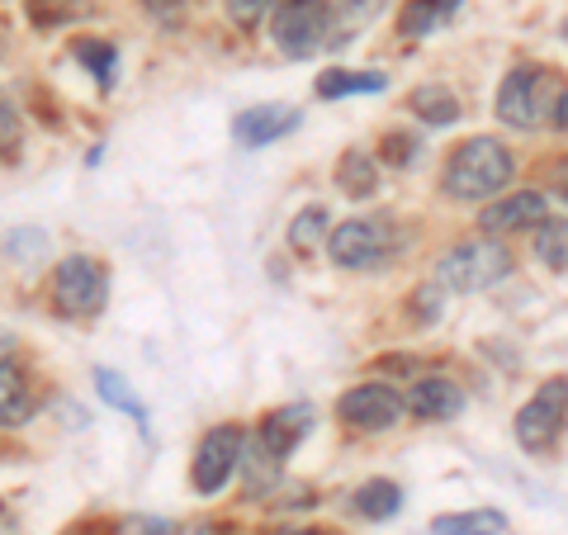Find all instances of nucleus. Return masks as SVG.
Masks as SVG:
<instances>
[{
    "mask_svg": "<svg viewBox=\"0 0 568 535\" xmlns=\"http://www.w3.org/2000/svg\"><path fill=\"white\" fill-rule=\"evenodd\" d=\"M407 413L422 422H450L465 413V394L450 380H417L413 394H407Z\"/></svg>",
    "mask_w": 568,
    "mask_h": 535,
    "instance_id": "nucleus-12",
    "label": "nucleus"
},
{
    "mask_svg": "<svg viewBox=\"0 0 568 535\" xmlns=\"http://www.w3.org/2000/svg\"><path fill=\"white\" fill-rule=\"evenodd\" d=\"M403 407L407 403L388 384H355L336 398V417L355 426V432H384V426H394L403 417Z\"/></svg>",
    "mask_w": 568,
    "mask_h": 535,
    "instance_id": "nucleus-8",
    "label": "nucleus"
},
{
    "mask_svg": "<svg viewBox=\"0 0 568 535\" xmlns=\"http://www.w3.org/2000/svg\"><path fill=\"white\" fill-rule=\"evenodd\" d=\"M549 185H555V194H559V200L568 204V157H564V162L549 166Z\"/></svg>",
    "mask_w": 568,
    "mask_h": 535,
    "instance_id": "nucleus-30",
    "label": "nucleus"
},
{
    "mask_svg": "<svg viewBox=\"0 0 568 535\" xmlns=\"http://www.w3.org/2000/svg\"><path fill=\"white\" fill-rule=\"evenodd\" d=\"M440 24V14L432 10V0H413L403 14V33H426V29H436Z\"/></svg>",
    "mask_w": 568,
    "mask_h": 535,
    "instance_id": "nucleus-27",
    "label": "nucleus"
},
{
    "mask_svg": "<svg viewBox=\"0 0 568 535\" xmlns=\"http://www.w3.org/2000/svg\"><path fill=\"white\" fill-rule=\"evenodd\" d=\"M204 535H233V531H227V526H213V531H204Z\"/></svg>",
    "mask_w": 568,
    "mask_h": 535,
    "instance_id": "nucleus-33",
    "label": "nucleus"
},
{
    "mask_svg": "<svg viewBox=\"0 0 568 535\" xmlns=\"http://www.w3.org/2000/svg\"><path fill=\"white\" fill-rule=\"evenodd\" d=\"M271 6H280V0H233V20H237V24H246V29H252V24H256L261 14L271 10Z\"/></svg>",
    "mask_w": 568,
    "mask_h": 535,
    "instance_id": "nucleus-29",
    "label": "nucleus"
},
{
    "mask_svg": "<svg viewBox=\"0 0 568 535\" xmlns=\"http://www.w3.org/2000/svg\"><path fill=\"white\" fill-rule=\"evenodd\" d=\"M407 110H413L422 123H436V129H450V123L459 119V100L446 91V85L426 81V85H417V91L407 95Z\"/></svg>",
    "mask_w": 568,
    "mask_h": 535,
    "instance_id": "nucleus-15",
    "label": "nucleus"
},
{
    "mask_svg": "<svg viewBox=\"0 0 568 535\" xmlns=\"http://www.w3.org/2000/svg\"><path fill=\"white\" fill-rule=\"evenodd\" d=\"M14 152H20V114H14V104L0 91V162H10Z\"/></svg>",
    "mask_w": 568,
    "mask_h": 535,
    "instance_id": "nucleus-25",
    "label": "nucleus"
},
{
    "mask_svg": "<svg viewBox=\"0 0 568 535\" xmlns=\"http://www.w3.org/2000/svg\"><path fill=\"white\" fill-rule=\"evenodd\" d=\"M327 0H284L275 6V48L284 58H308L327 39Z\"/></svg>",
    "mask_w": 568,
    "mask_h": 535,
    "instance_id": "nucleus-5",
    "label": "nucleus"
},
{
    "mask_svg": "<svg viewBox=\"0 0 568 535\" xmlns=\"http://www.w3.org/2000/svg\"><path fill=\"white\" fill-rule=\"evenodd\" d=\"M298 129V110L294 104H252L246 114H237L233 133L237 142H246V148H265V142H275L284 133Z\"/></svg>",
    "mask_w": 568,
    "mask_h": 535,
    "instance_id": "nucleus-11",
    "label": "nucleus"
},
{
    "mask_svg": "<svg viewBox=\"0 0 568 535\" xmlns=\"http://www.w3.org/2000/svg\"><path fill=\"white\" fill-rule=\"evenodd\" d=\"M308 432H313V413H308V407H284V413H271V417L261 422L256 441H261L275 460H284V455H290Z\"/></svg>",
    "mask_w": 568,
    "mask_h": 535,
    "instance_id": "nucleus-13",
    "label": "nucleus"
},
{
    "mask_svg": "<svg viewBox=\"0 0 568 535\" xmlns=\"http://www.w3.org/2000/svg\"><path fill=\"white\" fill-rule=\"evenodd\" d=\"M503 531H507V516L493 507L450 512V516H436L432 522V535H503Z\"/></svg>",
    "mask_w": 568,
    "mask_h": 535,
    "instance_id": "nucleus-17",
    "label": "nucleus"
},
{
    "mask_svg": "<svg viewBox=\"0 0 568 535\" xmlns=\"http://www.w3.org/2000/svg\"><path fill=\"white\" fill-rule=\"evenodd\" d=\"M379 6H384V0H342V10H336V14H342V29L351 33L355 24H369L379 14Z\"/></svg>",
    "mask_w": 568,
    "mask_h": 535,
    "instance_id": "nucleus-26",
    "label": "nucleus"
},
{
    "mask_svg": "<svg viewBox=\"0 0 568 535\" xmlns=\"http://www.w3.org/2000/svg\"><path fill=\"white\" fill-rule=\"evenodd\" d=\"M564 39H568V20H564Z\"/></svg>",
    "mask_w": 568,
    "mask_h": 535,
    "instance_id": "nucleus-35",
    "label": "nucleus"
},
{
    "mask_svg": "<svg viewBox=\"0 0 568 535\" xmlns=\"http://www.w3.org/2000/svg\"><path fill=\"white\" fill-rule=\"evenodd\" d=\"M511 171H517V162H511V152L497 138H469L446 162V194H455V200H484V194L507 190Z\"/></svg>",
    "mask_w": 568,
    "mask_h": 535,
    "instance_id": "nucleus-2",
    "label": "nucleus"
},
{
    "mask_svg": "<svg viewBox=\"0 0 568 535\" xmlns=\"http://www.w3.org/2000/svg\"><path fill=\"white\" fill-rule=\"evenodd\" d=\"M29 14L39 24H67V20H77V14H85V0H33Z\"/></svg>",
    "mask_w": 568,
    "mask_h": 535,
    "instance_id": "nucleus-24",
    "label": "nucleus"
},
{
    "mask_svg": "<svg viewBox=\"0 0 568 535\" xmlns=\"http://www.w3.org/2000/svg\"><path fill=\"white\" fill-rule=\"evenodd\" d=\"M242 445H246L242 426H213V432L200 441V451H194V470H190L194 493H204V497L219 493L237 470Z\"/></svg>",
    "mask_w": 568,
    "mask_h": 535,
    "instance_id": "nucleus-7",
    "label": "nucleus"
},
{
    "mask_svg": "<svg viewBox=\"0 0 568 535\" xmlns=\"http://www.w3.org/2000/svg\"><path fill=\"white\" fill-rule=\"evenodd\" d=\"M77 58L95 71L100 85H114V43H91L85 39V43H77Z\"/></svg>",
    "mask_w": 568,
    "mask_h": 535,
    "instance_id": "nucleus-23",
    "label": "nucleus"
},
{
    "mask_svg": "<svg viewBox=\"0 0 568 535\" xmlns=\"http://www.w3.org/2000/svg\"><path fill=\"white\" fill-rule=\"evenodd\" d=\"M536 256L549 271H568V219H545L536 233Z\"/></svg>",
    "mask_w": 568,
    "mask_h": 535,
    "instance_id": "nucleus-20",
    "label": "nucleus"
},
{
    "mask_svg": "<svg viewBox=\"0 0 568 535\" xmlns=\"http://www.w3.org/2000/svg\"><path fill=\"white\" fill-rule=\"evenodd\" d=\"M104 294H110V280H104V265L91 256H67L52 275V303L67 317H95L104 309Z\"/></svg>",
    "mask_w": 568,
    "mask_h": 535,
    "instance_id": "nucleus-4",
    "label": "nucleus"
},
{
    "mask_svg": "<svg viewBox=\"0 0 568 535\" xmlns=\"http://www.w3.org/2000/svg\"><path fill=\"white\" fill-rule=\"evenodd\" d=\"M323 233H327V209H323V204H308V209L290 223V242L298 246V252H313V246L323 242Z\"/></svg>",
    "mask_w": 568,
    "mask_h": 535,
    "instance_id": "nucleus-21",
    "label": "nucleus"
},
{
    "mask_svg": "<svg viewBox=\"0 0 568 535\" xmlns=\"http://www.w3.org/2000/svg\"><path fill=\"white\" fill-rule=\"evenodd\" d=\"M549 213V200L540 190H517V194H503L497 204H488L478 213V223H484V233H521L530 223H545Z\"/></svg>",
    "mask_w": 568,
    "mask_h": 535,
    "instance_id": "nucleus-10",
    "label": "nucleus"
},
{
    "mask_svg": "<svg viewBox=\"0 0 568 535\" xmlns=\"http://www.w3.org/2000/svg\"><path fill=\"white\" fill-rule=\"evenodd\" d=\"M142 6H148L152 14H171L175 6H181V0H142Z\"/></svg>",
    "mask_w": 568,
    "mask_h": 535,
    "instance_id": "nucleus-32",
    "label": "nucleus"
},
{
    "mask_svg": "<svg viewBox=\"0 0 568 535\" xmlns=\"http://www.w3.org/2000/svg\"><path fill=\"white\" fill-rule=\"evenodd\" d=\"M351 507L361 512L365 522H388V516H398V507H403V488L388 484V478H369V484L351 493Z\"/></svg>",
    "mask_w": 568,
    "mask_h": 535,
    "instance_id": "nucleus-16",
    "label": "nucleus"
},
{
    "mask_svg": "<svg viewBox=\"0 0 568 535\" xmlns=\"http://www.w3.org/2000/svg\"><path fill=\"white\" fill-rule=\"evenodd\" d=\"M327 252L342 271H369L388 256V228L375 223V219H355V223H342L336 233L327 238Z\"/></svg>",
    "mask_w": 568,
    "mask_h": 535,
    "instance_id": "nucleus-9",
    "label": "nucleus"
},
{
    "mask_svg": "<svg viewBox=\"0 0 568 535\" xmlns=\"http://www.w3.org/2000/svg\"><path fill=\"white\" fill-rule=\"evenodd\" d=\"M33 413V384L14 361H0V426H20Z\"/></svg>",
    "mask_w": 568,
    "mask_h": 535,
    "instance_id": "nucleus-14",
    "label": "nucleus"
},
{
    "mask_svg": "<svg viewBox=\"0 0 568 535\" xmlns=\"http://www.w3.org/2000/svg\"><path fill=\"white\" fill-rule=\"evenodd\" d=\"M507 275H511V252L493 238L455 246V252L436 265V280L455 294H478V290H488V284L507 280Z\"/></svg>",
    "mask_w": 568,
    "mask_h": 535,
    "instance_id": "nucleus-3",
    "label": "nucleus"
},
{
    "mask_svg": "<svg viewBox=\"0 0 568 535\" xmlns=\"http://www.w3.org/2000/svg\"><path fill=\"white\" fill-rule=\"evenodd\" d=\"M384 77L379 71H327L323 81H317V95L323 100H342V95H379L384 91Z\"/></svg>",
    "mask_w": 568,
    "mask_h": 535,
    "instance_id": "nucleus-18",
    "label": "nucleus"
},
{
    "mask_svg": "<svg viewBox=\"0 0 568 535\" xmlns=\"http://www.w3.org/2000/svg\"><path fill=\"white\" fill-rule=\"evenodd\" d=\"M133 535H175V526L156 522V516H142V522H133Z\"/></svg>",
    "mask_w": 568,
    "mask_h": 535,
    "instance_id": "nucleus-31",
    "label": "nucleus"
},
{
    "mask_svg": "<svg viewBox=\"0 0 568 535\" xmlns=\"http://www.w3.org/2000/svg\"><path fill=\"white\" fill-rule=\"evenodd\" d=\"M564 417H568V380H549L517 413V441L526 451H549L564 432Z\"/></svg>",
    "mask_w": 568,
    "mask_h": 535,
    "instance_id": "nucleus-6",
    "label": "nucleus"
},
{
    "mask_svg": "<svg viewBox=\"0 0 568 535\" xmlns=\"http://www.w3.org/2000/svg\"><path fill=\"white\" fill-rule=\"evenodd\" d=\"M95 384H100V398H104V403H114V407H123V413H133L138 422H148V407H142V403L129 394V388H123V380H119L114 370H95Z\"/></svg>",
    "mask_w": 568,
    "mask_h": 535,
    "instance_id": "nucleus-22",
    "label": "nucleus"
},
{
    "mask_svg": "<svg viewBox=\"0 0 568 535\" xmlns=\"http://www.w3.org/2000/svg\"><path fill=\"white\" fill-rule=\"evenodd\" d=\"M417 303V323H436L440 317V294H436V284H422V290L413 294Z\"/></svg>",
    "mask_w": 568,
    "mask_h": 535,
    "instance_id": "nucleus-28",
    "label": "nucleus"
},
{
    "mask_svg": "<svg viewBox=\"0 0 568 535\" xmlns=\"http://www.w3.org/2000/svg\"><path fill=\"white\" fill-rule=\"evenodd\" d=\"M290 535H317V531H290Z\"/></svg>",
    "mask_w": 568,
    "mask_h": 535,
    "instance_id": "nucleus-34",
    "label": "nucleus"
},
{
    "mask_svg": "<svg viewBox=\"0 0 568 535\" xmlns=\"http://www.w3.org/2000/svg\"><path fill=\"white\" fill-rule=\"evenodd\" d=\"M497 119L511 129H568V77L536 62L507 71L497 91Z\"/></svg>",
    "mask_w": 568,
    "mask_h": 535,
    "instance_id": "nucleus-1",
    "label": "nucleus"
},
{
    "mask_svg": "<svg viewBox=\"0 0 568 535\" xmlns=\"http://www.w3.org/2000/svg\"><path fill=\"white\" fill-rule=\"evenodd\" d=\"M336 185H342L351 200H361V194H375L379 171H375V162H369L365 152H346L342 162H336Z\"/></svg>",
    "mask_w": 568,
    "mask_h": 535,
    "instance_id": "nucleus-19",
    "label": "nucleus"
}]
</instances>
